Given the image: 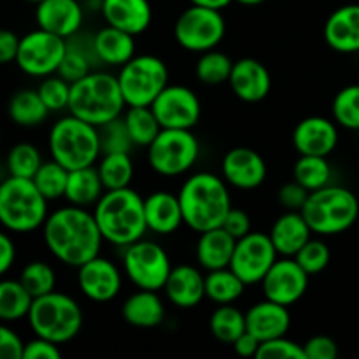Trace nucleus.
Segmentation results:
<instances>
[{"instance_id": "nucleus-1", "label": "nucleus", "mask_w": 359, "mask_h": 359, "mask_svg": "<svg viewBox=\"0 0 359 359\" xmlns=\"http://www.w3.org/2000/svg\"><path fill=\"white\" fill-rule=\"evenodd\" d=\"M42 237L53 258L72 269L100 256L105 242L95 214L77 205L60 207L49 214Z\"/></svg>"}, {"instance_id": "nucleus-2", "label": "nucleus", "mask_w": 359, "mask_h": 359, "mask_svg": "<svg viewBox=\"0 0 359 359\" xmlns=\"http://www.w3.org/2000/svg\"><path fill=\"white\" fill-rule=\"evenodd\" d=\"M177 196L184 224L196 233L223 226L231 210L228 182L210 172H196L186 179Z\"/></svg>"}, {"instance_id": "nucleus-3", "label": "nucleus", "mask_w": 359, "mask_h": 359, "mask_svg": "<svg viewBox=\"0 0 359 359\" xmlns=\"http://www.w3.org/2000/svg\"><path fill=\"white\" fill-rule=\"evenodd\" d=\"M95 219L104 241L116 248H128L142 241L147 228L144 198L128 186L109 189L93 207Z\"/></svg>"}, {"instance_id": "nucleus-4", "label": "nucleus", "mask_w": 359, "mask_h": 359, "mask_svg": "<svg viewBox=\"0 0 359 359\" xmlns=\"http://www.w3.org/2000/svg\"><path fill=\"white\" fill-rule=\"evenodd\" d=\"M126 107L118 76L90 72L70 86L69 114L93 126H102L123 114Z\"/></svg>"}, {"instance_id": "nucleus-5", "label": "nucleus", "mask_w": 359, "mask_h": 359, "mask_svg": "<svg viewBox=\"0 0 359 359\" xmlns=\"http://www.w3.org/2000/svg\"><path fill=\"white\" fill-rule=\"evenodd\" d=\"M48 202L34 179L9 175L0 186V221L7 231L32 233L44 226Z\"/></svg>"}, {"instance_id": "nucleus-6", "label": "nucleus", "mask_w": 359, "mask_h": 359, "mask_svg": "<svg viewBox=\"0 0 359 359\" xmlns=\"http://www.w3.org/2000/svg\"><path fill=\"white\" fill-rule=\"evenodd\" d=\"M49 154L69 170L91 167L102 156L98 126L76 116L60 118L49 130Z\"/></svg>"}, {"instance_id": "nucleus-7", "label": "nucleus", "mask_w": 359, "mask_h": 359, "mask_svg": "<svg viewBox=\"0 0 359 359\" xmlns=\"http://www.w3.org/2000/svg\"><path fill=\"white\" fill-rule=\"evenodd\" d=\"M27 319L35 337L58 346L76 339L84 321L81 305L72 297L60 291H51L35 298Z\"/></svg>"}, {"instance_id": "nucleus-8", "label": "nucleus", "mask_w": 359, "mask_h": 359, "mask_svg": "<svg viewBox=\"0 0 359 359\" xmlns=\"http://www.w3.org/2000/svg\"><path fill=\"white\" fill-rule=\"evenodd\" d=\"M300 212L314 233L330 237L344 233L356 223L359 202L351 189L328 184L312 191Z\"/></svg>"}, {"instance_id": "nucleus-9", "label": "nucleus", "mask_w": 359, "mask_h": 359, "mask_svg": "<svg viewBox=\"0 0 359 359\" xmlns=\"http://www.w3.org/2000/svg\"><path fill=\"white\" fill-rule=\"evenodd\" d=\"M168 67L154 55L133 56L118 74L126 107H149L168 86Z\"/></svg>"}, {"instance_id": "nucleus-10", "label": "nucleus", "mask_w": 359, "mask_h": 359, "mask_svg": "<svg viewBox=\"0 0 359 359\" xmlns=\"http://www.w3.org/2000/svg\"><path fill=\"white\" fill-rule=\"evenodd\" d=\"M200 156V142L191 130L163 128L147 147V163L163 177L186 174Z\"/></svg>"}, {"instance_id": "nucleus-11", "label": "nucleus", "mask_w": 359, "mask_h": 359, "mask_svg": "<svg viewBox=\"0 0 359 359\" xmlns=\"http://www.w3.org/2000/svg\"><path fill=\"white\" fill-rule=\"evenodd\" d=\"M226 34V21L219 9L191 6L182 11L174 25V37L182 49L191 53H205L216 49Z\"/></svg>"}, {"instance_id": "nucleus-12", "label": "nucleus", "mask_w": 359, "mask_h": 359, "mask_svg": "<svg viewBox=\"0 0 359 359\" xmlns=\"http://www.w3.org/2000/svg\"><path fill=\"white\" fill-rule=\"evenodd\" d=\"M123 269L130 283L139 290L161 291L174 266L168 252L160 244L142 238L125 248Z\"/></svg>"}, {"instance_id": "nucleus-13", "label": "nucleus", "mask_w": 359, "mask_h": 359, "mask_svg": "<svg viewBox=\"0 0 359 359\" xmlns=\"http://www.w3.org/2000/svg\"><path fill=\"white\" fill-rule=\"evenodd\" d=\"M67 53V39L48 30H32L20 41L16 65L32 77H48L58 72Z\"/></svg>"}, {"instance_id": "nucleus-14", "label": "nucleus", "mask_w": 359, "mask_h": 359, "mask_svg": "<svg viewBox=\"0 0 359 359\" xmlns=\"http://www.w3.org/2000/svg\"><path fill=\"white\" fill-rule=\"evenodd\" d=\"M277 256L279 252H277L270 235L262 233V231H251L245 237L238 238L235 244L230 269L248 286L262 284L273 263L279 259Z\"/></svg>"}, {"instance_id": "nucleus-15", "label": "nucleus", "mask_w": 359, "mask_h": 359, "mask_svg": "<svg viewBox=\"0 0 359 359\" xmlns=\"http://www.w3.org/2000/svg\"><path fill=\"white\" fill-rule=\"evenodd\" d=\"M151 107L161 128L193 130L202 116V105L196 93L181 84H168Z\"/></svg>"}, {"instance_id": "nucleus-16", "label": "nucleus", "mask_w": 359, "mask_h": 359, "mask_svg": "<svg viewBox=\"0 0 359 359\" xmlns=\"http://www.w3.org/2000/svg\"><path fill=\"white\" fill-rule=\"evenodd\" d=\"M309 273L298 265L294 258H280L262 280V290L266 300L291 307L302 300L309 287Z\"/></svg>"}, {"instance_id": "nucleus-17", "label": "nucleus", "mask_w": 359, "mask_h": 359, "mask_svg": "<svg viewBox=\"0 0 359 359\" xmlns=\"http://www.w3.org/2000/svg\"><path fill=\"white\" fill-rule=\"evenodd\" d=\"M77 286L88 300L107 304L121 291L123 277L116 263L97 256L77 269Z\"/></svg>"}, {"instance_id": "nucleus-18", "label": "nucleus", "mask_w": 359, "mask_h": 359, "mask_svg": "<svg viewBox=\"0 0 359 359\" xmlns=\"http://www.w3.org/2000/svg\"><path fill=\"white\" fill-rule=\"evenodd\" d=\"M224 181L237 189H256L265 182L266 163L251 147H233L221 161Z\"/></svg>"}, {"instance_id": "nucleus-19", "label": "nucleus", "mask_w": 359, "mask_h": 359, "mask_svg": "<svg viewBox=\"0 0 359 359\" xmlns=\"http://www.w3.org/2000/svg\"><path fill=\"white\" fill-rule=\"evenodd\" d=\"M339 144V128L335 123L323 116L305 118L294 126L293 146L298 154L328 156Z\"/></svg>"}, {"instance_id": "nucleus-20", "label": "nucleus", "mask_w": 359, "mask_h": 359, "mask_svg": "<svg viewBox=\"0 0 359 359\" xmlns=\"http://www.w3.org/2000/svg\"><path fill=\"white\" fill-rule=\"evenodd\" d=\"M83 20V7L77 0H42L35 7L37 27L63 39L79 34Z\"/></svg>"}, {"instance_id": "nucleus-21", "label": "nucleus", "mask_w": 359, "mask_h": 359, "mask_svg": "<svg viewBox=\"0 0 359 359\" xmlns=\"http://www.w3.org/2000/svg\"><path fill=\"white\" fill-rule=\"evenodd\" d=\"M228 84L235 97L248 104H256L269 97L272 77L262 62L255 58H242L233 63Z\"/></svg>"}, {"instance_id": "nucleus-22", "label": "nucleus", "mask_w": 359, "mask_h": 359, "mask_svg": "<svg viewBox=\"0 0 359 359\" xmlns=\"http://www.w3.org/2000/svg\"><path fill=\"white\" fill-rule=\"evenodd\" d=\"M287 309L290 307L276 304L272 300H266V298L263 302H258V304H255L245 312L248 332L252 333L259 342L286 337L291 326V318Z\"/></svg>"}, {"instance_id": "nucleus-23", "label": "nucleus", "mask_w": 359, "mask_h": 359, "mask_svg": "<svg viewBox=\"0 0 359 359\" xmlns=\"http://www.w3.org/2000/svg\"><path fill=\"white\" fill-rule=\"evenodd\" d=\"M168 302L177 309H195L205 297V277L196 266H174L163 287Z\"/></svg>"}, {"instance_id": "nucleus-24", "label": "nucleus", "mask_w": 359, "mask_h": 359, "mask_svg": "<svg viewBox=\"0 0 359 359\" xmlns=\"http://www.w3.org/2000/svg\"><path fill=\"white\" fill-rule=\"evenodd\" d=\"M102 16L111 27L140 35L153 21L149 0H102Z\"/></svg>"}, {"instance_id": "nucleus-25", "label": "nucleus", "mask_w": 359, "mask_h": 359, "mask_svg": "<svg viewBox=\"0 0 359 359\" xmlns=\"http://www.w3.org/2000/svg\"><path fill=\"white\" fill-rule=\"evenodd\" d=\"M312 233L314 231L311 230L300 210H286L283 216L277 217L269 235L279 256L294 258L297 252L311 241Z\"/></svg>"}, {"instance_id": "nucleus-26", "label": "nucleus", "mask_w": 359, "mask_h": 359, "mask_svg": "<svg viewBox=\"0 0 359 359\" xmlns=\"http://www.w3.org/2000/svg\"><path fill=\"white\" fill-rule=\"evenodd\" d=\"M326 44L339 53L359 51V4L339 7L325 25Z\"/></svg>"}, {"instance_id": "nucleus-27", "label": "nucleus", "mask_w": 359, "mask_h": 359, "mask_svg": "<svg viewBox=\"0 0 359 359\" xmlns=\"http://www.w3.org/2000/svg\"><path fill=\"white\" fill-rule=\"evenodd\" d=\"M147 228L156 235H170L184 223L181 202L177 195L168 191H154L144 198Z\"/></svg>"}, {"instance_id": "nucleus-28", "label": "nucleus", "mask_w": 359, "mask_h": 359, "mask_svg": "<svg viewBox=\"0 0 359 359\" xmlns=\"http://www.w3.org/2000/svg\"><path fill=\"white\" fill-rule=\"evenodd\" d=\"M93 46L98 62L109 67H123L135 56V35L111 25L93 35Z\"/></svg>"}, {"instance_id": "nucleus-29", "label": "nucleus", "mask_w": 359, "mask_h": 359, "mask_svg": "<svg viewBox=\"0 0 359 359\" xmlns=\"http://www.w3.org/2000/svg\"><path fill=\"white\" fill-rule=\"evenodd\" d=\"M235 244L237 241L223 226L203 231L196 242V262L207 272L228 269L231 263V256H233Z\"/></svg>"}, {"instance_id": "nucleus-30", "label": "nucleus", "mask_w": 359, "mask_h": 359, "mask_svg": "<svg viewBox=\"0 0 359 359\" xmlns=\"http://www.w3.org/2000/svg\"><path fill=\"white\" fill-rule=\"evenodd\" d=\"M121 316L135 328H156L165 319V304L158 291L139 290L126 298Z\"/></svg>"}, {"instance_id": "nucleus-31", "label": "nucleus", "mask_w": 359, "mask_h": 359, "mask_svg": "<svg viewBox=\"0 0 359 359\" xmlns=\"http://www.w3.org/2000/svg\"><path fill=\"white\" fill-rule=\"evenodd\" d=\"M104 193L105 186L95 165L70 170L65 191V200L70 205L84 207V209L95 207L98 200L104 196Z\"/></svg>"}, {"instance_id": "nucleus-32", "label": "nucleus", "mask_w": 359, "mask_h": 359, "mask_svg": "<svg viewBox=\"0 0 359 359\" xmlns=\"http://www.w3.org/2000/svg\"><path fill=\"white\" fill-rule=\"evenodd\" d=\"M93 60H98L97 53H95L93 37H91V42L88 44V48L84 49L83 39L79 37V34H76L72 35V37L67 39V53L65 56H63L62 65H60L56 74L72 84L76 83V81L83 79V77L88 76L90 72H93V70H91Z\"/></svg>"}, {"instance_id": "nucleus-33", "label": "nucleus", "mask_w": 359, "mask_h": 359, "mask_svg": "<svg viewBox=\"0 0 359 359\" xmlns=\"http://www.w3.org/2000/svg\"><path fill=\"white\" fill-rule=\"evenodd\" d=\"M7 112H9L11 121L25 126V128L42 125L46 118L51 114L37 90H21L14 93L9 102V107H7Z\"/></svg>"}, {"instance_id": "nucleus-34", "label": "nucleus", "mask_w": 359, "mask_h": 359, "mask_svg": "<svg viewBox=\"0 0 359 359\" xmlns=\"http://www.w3.org/2000/svg\"><path fill=\"white\" fill-rule=\"evenodd\" d=\"M35 298L21 284V280L6 279L0 284V319L4 323H18L28 318Z\"/></svg>"}, {"instance_id": "nucleus-35", "label": "nucleus", "mask_w": 359, "mask_h": 359, "mask_svg": "<svg viewBox=\"0 0 359 359\" xmlns=\"http://www.w3.org/2000/svg\"><path fill=\"white\" fill-rule=\"evenodd\" d=\"M248 284L228 266L205 276V297L217 305L233 304L244 294Z\"/></svg>"}, {"instance_id": "nucleus-36", "label": "nucleus", "mask_w": 359, "mask_h": 359, "mask_svg": "<svg viewBox=\"0 0 359 359\" xmlns=\"http://www.w3.org/2000/svg\"><path fill=\"white\" fill-rule=\"evenodd\" d=\"M209 328L214 339L231 346L238 337L248 332L245 314L233 304L217 305V309L209 319Z\"/></svg>"}, {"instance_id": "nucleus-37", "label": "nucleus", "mask_w": 359, "mask_h": 359, "mask_svg": "<svg viewBox=\"0 0 359 359\" xmlns=\"http://www.w3.org/2000/svg\"><path fill=\"white\" fill-rule=\"evenodd\" d=\"M97 168L105 186V191L128 188L132 184L133 174H135L130 153L102 154Z\"/></svg>"}, {"instance_id": "nucleus-38", "label": "nucleus", "mask_w": 359, "mask_h": 359, "mask_svg": "<svg viewBox=\"0 0 359 359\" xmlns=\"http://www.w3.org/2000/svg\"><path fill=\"white\" fill-rule=\"evenodd\" d=\"M130 137L139 147H149L151 142L160 135L161 128L153 107H128L123 112Z\"/></svg>"}, {"instance_id": "nucleus-39", "label": "nucleus", "mask_w": 359, "mask_h": 359, "mask_svg": "<svg viewBox=\"0 0 359 359\" xmlns=\"http://www.w3.org/2000/svg\"><path fill=\"white\" fill-rule=\"evenodd\" d=\"M294 181L300 182L309 191H318L330 184L332 168H330L326 156H311V154H300L293 168Z\"/></svg>"}, {"instance_id": "nucleus-40", "label": "nucleus", "mask_w": 359, "mask_h": 359, "mask_svg": "<svg viewBox=\"0 0 359 359\" xmlns=\"http://www.w3.org/2000/svg\"><path fill=\"white\" fill-rule=\"evenodd\" d=\"M233 63L235 62H231L228 55L216 51V49H210V51L202 53V56L196 62L195 74L200 83L209 84V86H217V84L230 81Z\"/></svg>"}, {"instance_id": "nucleus-41", "label": "nucleus", "mask_w": 359, "mask_h": 359, "mask_svg": "<svg viewBox=\"0 0 359 359\" xmlns=\"http://www.w3.org/2000/svg\"><path fill=\"white\" fill-rule=\"evenodd\" d=\"M69 168L63 167L56 160L44 161L37 174L34 175V182L39 188V191L48 200H60L65 198L67 182H69Z\"/></svg>"}, {"instance_id": "nucleus-42", "label": "nucleus", "mask_w": 359, "mask_h": 359, "mask_svg": "<svg viewBox=\"0 0 359 359\" xmlns=\"http://www.w3.org/2000/svg\"><path fill=\"white\" fill-rule=\"evenodd\" d=\"M42 163L44 161H42L41 151L30 142L16 144L7 154V170H9V175H16V177L34 179Z\"/></svg>"}, {"instance_id": "nucleus-43", "label": "nucleus", "mask_w": 359, "mask_h": 359, "mask_svg": "<svg viewBox=\"0 0 359 359\" xmlns=\"http://www.w3.org/2000/svg\"><path fill=\"white\" fill-rule=\"evenodd\" d=\"M20 280L34 298L56 291V273L51 265L46 262L35 259L23 266L20 273Z\"/></svg>"}, {"instance_id": "nucleus-44", "label": "nucleus", "mask_w": 359, "mask_h": 359, "mask_svg": "<svg viewBox=\"0 0 359 359\" xmlns=\"http://www.w3.org/2000/svg\"><path fill=\"white\" fill-rule=\"evenodd\" d=\"M98 135H100L102 154L109 153H130L133 149V140L130 137L128 126H126L125 118L118 116L112 121L98 126Z\"/></svg>"}, {"instance_id": "nucleus-45", "label": "nucleus", "mask_w": 359, "mask_h": 359, "mask_svg": "<svg viewBox=\"0 0 359 359\" xmlns=\"http://www.w3.org/2000/svg\"><path fill=\"white\" fill-rule=\"evenodd\" d=\"M337 125L347 130H359V84H351L337 93L332 105Z\"/></svg>"}, {"instance_id": "nucleus-46", "label": "nucleus", "mask_w": 359, "mask_h": 359, "mask_svg": "<svg viewBox=\"0 0 359 359\" xmlns=\"http://www.w3.org/2000/svg\"><path fill=\"white\" fill-rule=\"evenodd\" d=\"M70 86L72 84L67 79H63L62 76H58V74L44 77L37 91L41 95L42 102L46 104V107L49 109V112H62L69 109Z\"/></svg>"}, {"instance_id": "nucleus-47", "label": "nucleus", "mask_w": 359, "mask_h": 359, "mask_svg": "<svg viewBox=\"0 0 359 359\" xmlns=\"http://www.w3.org/2000/svg\"><path fill=\"white\" fill-rule=\"evenodd\" d=\"M330 248L326 242L319 241V238H311L300 251L297 252L294 259L298 265L309 273V276H316V273L323 272L326 266L330 265Z\"/></svg>"}, {"instance_id": "nucleus-48", "label": "nucleus", "mask_w": 359, "mask_h": 359, "mask_svg": "<svg viewBox=\"0 0 359 359\" xmlns=\"http://www.w3.org/2000/svg\"><path fill=\"white\" fill-rule=\"evenodd\" d=\"M256 359H307V356H305L304 346L286 337H279V339L262 342Z\"/></svg>"}, {"instance_id": "nucleus-49", "label": "nucleus", "mask_w": 359, "mask_h": 359, "mask_svg": "<svg viewBox=\"0 0 359 359\" xmlns=\"http://www.w3.org/2000/svg\"><path fill=\"white\" fill-rule=\"evenodd\" d=\"M309 195H311V191H309L305 186H302L300 182L293 181V182H286V184L279 189V193H277V200H279V203L286 210H302L304 209L305 202L309 200Z\"/></svg>"}, {"instance_id": "nucleus-50", "label": "nucleus", "mask_w": 359, "mask_h": 359, "mask_svg": "<svg viewBox=\"0 0 359 359\" xmlns=\"http://www.w3.org/2000/svg\"><path fill=\"white\" fill-rule=\"evenodd\" d=\"M307 359H335L339 356V346L326 335H316L304 344Z\"/></svg>"}, {"instance_id": "nucleus-51", "label": "nucleus", "mask_w": 359, "mask_h": 359, "mask_svg": "<svg viewBox=\"0 0 359 359\" xmlns=\"http://www.w3.org/2000/svg\"><path fill=\"white\" fill-rule=\"evenodd\" d=\"M25 346L27 344H23V340L18 337V333L13 328L7 326V323L0 326V358L23 359Z\"/></svg>"}, {"instance_id": "nucleus-52", "label": "nucleus", "mask_w": 359, "mask_h": 359, "mask_svg": "<svg viewBox=\"0 0 359 359\" xmlns=\"http://www.w3.org/2000/svg\"><path fill=\"white\" fill-rule=\"evenodd\" d=\"M62 358V351H60L58 344L49 342V340L35 337L34 340L25 346V356L23 359H60Z\"/></svg>"}, {"instance_id": "nucleus-53", "label": "nucleus", "mask_w": 359, "mask_h": 359, "mask_svg": "<svg viewBox=\"0 0 359 359\" xmlns=\"http://www.w3.org/2000/svg\"><path fill=\"white\" fill-rule=\"evenodd\" d=\"M223 228L235 238V241H238V238L251 233V217H249V214L245 212V210L233 209V207H231L226 219H224Z\"/></svg>"}, {"instance_id": "nucleus-54", "label": "nucleus", "mask_w": 359, "mask_h": 359, "mask_svg": "<svg viewBox=\"0 0 359 359\" xmlns=\"http://www.w3.org/2000/svg\"><path fill=\"white\" fill-rule=\"evenodd\" d=\"M20 41L21 37H18L14 32L11 30L0 32V62L2 63L16 62L18 51H20Z\"/></svg>"}, {"instance_id": "nucleus-55", "label": "nucleus", "mask_w": 359, "mask_h": 359, "mask_svg": "<svg viewBox=\"0 0 359 359\" xmlns=\"http://www.w3.org/2000/svg\"><path fill=\"white\" fill-rule=\"evenodd\" d=\"M233 351L238 354V356H244V358H256V354H258L259 351V346H262V342H259L258 339H256L252 333L245 332L244 335L238 337L237 340H235L233 344Z\"/></svg>"}, {"instance_id": "nucleus-56", "label": "nucleus", "mask_w": 359, "mask_h": 359, "mask_svg": "<svg viewBox=\"0 0 359 359\" xmlns=\"http://www.w3.org/2000/svg\"><path fill=\"white\" fill-rule=\"evenodd\" d=\"M0 248H2V256H0V272L7 273L11 266L16 262V244L9 233L0 235Z\"/></svg>"}, {"instance_id": "nucleus-57", "label": "nucleus", "mask_w": 359, "mask_h": 359, "mask_svg": "<svg viewBox=\"0 0 359 359\" xmlns=\"http://www.w3.org/2000/svg\"><path fill=\"white\" fill-rule=\"evenodd\" d=\"M189 2L195 4V6H203L210 7V9L223 11L224 7H228L231 2H235V0H189Z\"/></svg>"}, {"instance_id": "nucleus-58", "label": "nucleus", "mask_w": 359, "mask_h": 359, "mask_svg": "<svg viewBox=\"0 0 359 359\" xmlns=\"http://www.w3.org/2000/svg\"><path fill=\"white\" fill-rule=\"evenodd\" d=\"M235 2L242 4V6H259V4H263L265 0H235Z\"/></svg>"}, {"instance_id": "nucleus-59", "label": "nucleus", "mask_w": 359, "mask_h": 359, "mask_svg": "<svg viewBox=\"0 0 359 359\" xmlns=\"http://www.w3.org/2000/svg\"><path fill=\"white\" fill-rule=\"evenodd\" d=\"M25 2H32V4H39V2H42V0H25Z\"/></svg>"}]
</instances>
